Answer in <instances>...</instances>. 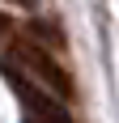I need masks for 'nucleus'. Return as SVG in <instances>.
I'll use <instances>...</instances> for the list:
<instances>
[{
  "label": "nucleus",
  "mask_w": 119,
  "mask_h": 123,
  "mask_svg": "<svg viewBox=\"0 0 119 123\" xmlns=\"http://www.w3.org/2000/svg\"><path fill=\"white\" fill-rule=\"evenodd\" d=\"M9 55H13V64H17V72H30L38 81V85L47 89V93H55L60 102H68L72 98V76L60 68V60L51 55V51H43V47H34V43H9Z\"/></svg>",
  "instance_id": "nucleus-1"
},
{
  "label": "nucleus",
  "mask_w": 119,
  "mask_h": 123,
  "mask_svg": "<svg viewBox=\"0 0 119 123\" xmlns=\"http://www.w3.org/2000/svg\"><path fill=\"white\" fill-rule=\"evenodd\" d=\"M4 72H9V68H4ZM9 81H13V89H17V98H21V106H26V115H30L34 123H72L68 102H55L43 85H30L21 72H9Z\"/></svg>",
  "instance_id": "nucleus-2"
}]
</instances>
